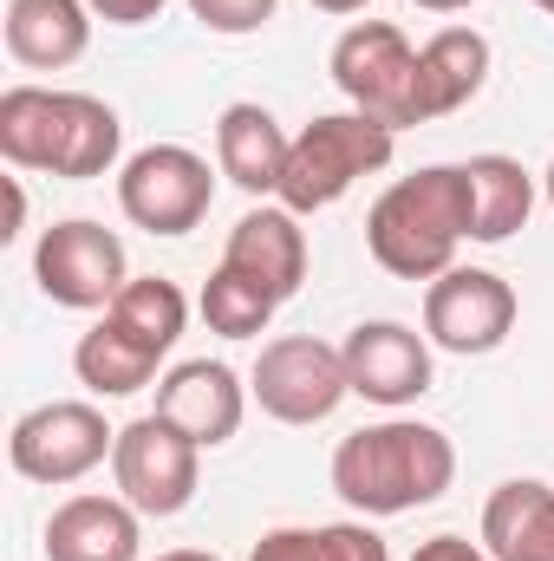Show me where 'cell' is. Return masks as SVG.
I'll return each mask as SVG.
<instances>
[{
  "mask_svg": "<svg viewBox=\"0 0 554 561\" xmlns=\"http://www.w3.org/2000/svg\"><path fill=\"white\" fill-rule=\"evenodd\" d=\"M457 444L424 419H385L339 437L333 450V490L359 516H405L450 490Z\"/></svg>",
  "mask_w": 554,
  "mask_h": 561,
  "instance_id": "obj_1",
  "label": "cell"
},
{
  "mask_svg": "<svg viewBox=\"0 0 554 561\" xmlns=\"http://www.w3.org/2000/svg\"><path fill=\"white\" fill-rule=\"evenodd\" d=\"M463 242H470V176H463V163H424L412 176H399L366 216L372 262L399 280L450 275Z\"/></svg>",
  "mask_w": 554,
  "mask_h": 561,
  "instance_id": "obj_2",
  "label": "cell"
},
{
  "mask_svg": "<svg viewBox=\"0 0 554 561\" xmlns=\"http://www.w3.org/2000/svg\"><path fill=\"white\" fill-rule=\"evenodd\" d=\"M399 150V131L366 118V112H326L313 118L300 138L287 144V170H280V203L293 216H313V209H333L359 176H379Z\"/></svg>",
  "mask_w": 554,
  "mask_h": 561,
  "instance_id": "obj_3",
  "label": "cell"
},
{
  "mask_svg": "<svg viewBox=\"0 0 554 561\" xmlns=\"http://www.w3.org/2000/svg\"><path fill=\"white\" fill-rule=\"evenodd\" d=\"M216 203L209 157L189 144H143L118 170V209L138 222L143 236H189Z\"/></svg>",
  "mask_w": 554,
  "mask_h": 561,
  "instance_id": "obj_4",
  "label": "cell"
},
{
  "mask_svg": "<svg viewBox=\"0 0 554 561\" xmlns=\"http://www.w3.org/2000/svg\"><path fill=\"white\" fill-rule=\"evenodd\" d=\"M249 392L275 424H326L339 412V399H353L346 353L313 340V333H280V340L262 346V359L249 373Z\"/></svg>",
  "mask_w": 554,
  "mask_h": 561,
  "instance_id": "obj_5",
  "label": "cell"
},
{
  "mask_svg": "<svg viewBox=\"0 0 554 561\" xmlns=\"http://www.w3.org/2000/svg\"><path fill=\"white\" fill-rule=\"evenodd\" d=\"M333 85L353 99V112L392 125V131H412V85H417V53L412 39L392 26V20H359L333 39Z\"/></svg>",
  "mask_w": 554,
  "mask_h": 561,
  "instance_id": "obj_6",
  "label": "cell"
},
{
  "mask_svg": "<svg viewBox=\"0 0 554 561\" xmlns=\"http://www.w3.org/2000/svg\"><path fill=\"white\" fill-rule=\"evenodd\" d=\"M112 450H118V431L105 424L99 405H85V399L33 405L26 419L13 424V437H7L13 470H20L26 483H53V490H66V483H79V477H92Z\"/></svg>",
  "mask_w": 554,
  "mask_h": 561,
  "instance_id": "obj_7",
  "label": "cell"
},
{
  "mask_svg": "<svg viewBox=\"0 0 554 561\" xmlns=\"http://www.w3.org/2000/svg\"><path fill=\"white\" fill-rule=\"evenodd\" d=\"M33 280L53 307H79V313H105L118 294H125V242L105 229V222H53L33 249Z\"/></svg>",
  "mask_w": 554,
  "mask_h": 561,
  "instance_id": "obj_8",
  "label": "cell"
},
{
  "mask_svg": "<svg viewBox=\"0 0 554 561\" xmlns=\"http://www.w3.org/2000/svg\"><path fill=\"white\" fill-rule=\"evenodd\" d=\"M112 477H118V496H125L138 516H176V510H189V496H196L203 444H189L176 424H163L150 412V419L118 431Z\"/></svg>",
  "mask_w": 554,
  "mask_h": 561,
  "instance_id": "obj_9",
  "label": "cell"
},
{
  "mask_svg": "<svg viewBox=\"0 0 554 561\" xmlns=\"http://www.w3.org/2000/svg\"><path fill=\"white\" fill-rule=\"evenodd\" d=\"M424 333L443 353H496L516 333V287L489 268H450L424 287Z\"/></svg>",
  "mask_w": 554,
  "mask_h": 561,
  "instance_id": "obj_10",
  "label": "cell"
},
{
  "mask_svg": "<svg viewBox=\"0 0 554 561\" xmlns=\"http://www.w3.org/2000/svg\"><path fill=\"white\" fill-rule=\"evenodd\" d=\"M339 353H346V386L366 405L405 412L430 392V340L412 333L405 320H366L346 333Z\"/></svg>",
  "mask_w": 554,
  "mask_h": 561,
  "instance_id": "obj_11",
  "label": "cell"
},
{
  "mask_svg": "<svg viewBox=\"0 0 554 561\" xmlns=\"http://www.w3.org/2000/svg\"><path fill=\"white\" fill-rule=\"evenodd\" d=\"M249 386H242V373L235 366H222V359H183V366H170L163 379H157V419L176 424L189 444H203V450H216V444H229L242 419H249Z\"/></svg>",
  "mask_w": 554,
  "mask_h": 561,
  "instance_id": "obj_12",
  "label": "cell"
},
{
  "mask_svg": "<svg viewBox=\"0 0 554 561\" xmlns=\"http://www.w3.org/2000/svg\"><path fill=\"white\" fill-rule=\"evenodd\" d=\"M222 268H235L242 280H255L268 300H293L300 280H307V229H300V216H293L287 203L249 209V216L229 229Z\"/></svg>",
  "mask_w": 554,
  "mask_h": 561,
  "instance_id": "obj_13",
  "label": "cell"
},
{
  "mask_svg": "<svg viewBox=\"0 0 554 561\" xmlns=\"http://www.w3.org/2000/svg\"><path fill=\"white\" fill-rule=\"evenodd\" d=\"M143 516L125 496H66L46 523V561H138Z\"/></svg>",
  "mask_w": 554,
  "mask_h": 561,
  "instance_id": "obj_14",
  "label": "cell"
},
{
  "mask_svg": "<svg viewBox=\"0 0 554 561\" xmlns=\"http://www.w3.org/2000/svg\"><path fill=\"white\" fill-rule=\"evenodd\" d=\"M489 79V39L476 26H443L417 46V85H412V112L417 125L463 112Z\"/></svg>",
  "mask_w": 554,
  "mask_h": 561,
  "instance_id": "obj_15",
  "label": "cell"
},
{
  "mask_svg": "<svg viewBox=\"0 0 554 561\" xmlns=\"http://www.w3.org/2000/svg\"><path fill=\"white\" fill-rule=\"evenodd\" d=\"M125 150V125L105 99L92 92H59L53 105V150H46V176H66V183H85V176H105Z\"/></svg>",
  "mask_w": 554,
  "mask_h": 561,
  "instance_id": "obj_16",
  "label": "cell"
},
{
  "mask_svg": "<svg viewBox=\"0 0 554 561\" xmlns=\"http://www.w3.org/2000/svg\"><path fill=\"white\" fill-rule=\"evenodd\" d=\"M92 46L85 0H7V53L33 72H66Z\"/></svg>",
  "mask_w": 554,
  "mask_h": 561,
  "instance_id": "obj_17",
  "label": "cell"
},
{
  "mask_svg": "<svg viewBox=\"0 0 554 561\" xmlns=\"http://www.w3.org/2000/svg\"><path fill=\"white\" fill-rule=\"evenodd\" d=\"M287 144L293 138L275 125V112L242 99V105H229L216 118V170L249 196H275L280 170H287Z\"/></svg>",
  "mask_w": 554,
  "mask_h": 561,
  "instance_id": "obj_18",
  "label": "cell"
},
{
  "mask_svg": "<svg viewBox=\"0 0 554 561\" xmlns=\"http://www.w3.org/2000/svg\"><path fill=\"white\" fill-rule=\"evenodd\" d=\"M483 549L496 561H554V490L509 477L483 503Z\"/></svg>",
  "mask_w": 554,
  "mask_h": 561,
  "instance_id": "obj_19",
  "label": "cell"
},
{
  "mask_svg": "<svg viewBox=\"0 0 554 561\" xmlns=\"http://www.w3.org/2000/svg\"><path fill=\"white\" fill-rule=\"evenodd\" d=\"M470 176V242H509L516 229H529L535 216V176L503 157V150H483L463 163Z\"/></svg>",
  "mask_w": 554,
  "mask_h": 561,
  "instance_id": "obj_20",
  "label": "cell"
},
{
  "mask_svg": "<svg viewBox=\"0 0 554 561\" xmlns=\"http://www.w3.org/2000/svg\"><path fill=\"white\" fill-rule=\"evenodd\" d=\"M157 366H163V353H157L150 340H138L118 313H105V320L79 340V353H72L79 386L99 392V399H131V392H143V386L157 379Z\"/></svg>",
  "mask_w": 554,
  "mask_h": 561,
  "instance_id": "obj_21",
  "label": "cell"
},
{
  "mask_svg": "<svg viewBox=\"0 0 554 561\" xmlns=\"http://www.w3.org/2000/svg\"><path fill=\"white\" fill-rule=\"evenodd\" d=\"M249 561H392V549L366 523H313V529H268Z\"/></svg>",
  "mask_w": 554,
  "mask_h": 561,
  "instance_id": "obj_22",
  "label": "cell"
},
{
  "mask_svg": "<svg viewBox=\"0 0 554 561\" xmlns=\"http://www.w3.org/2000/svg\"><path fill=\"white\" fill-rule=\"evenodd\" d=\"M53 105H59V92H46V85H7L0 92V157L13 170H46Z\"/></svg>",
  "mask_w": 554,
  "mask_h": 561,
  "instance_id": "obj_23",
  "label": "cell"
},
{
  "mask_svg": "<svg viewBox=\"0 0 554 561\" xmlns=\"http://www.w3.org/2000/svg\"><path fill=\"white\" fill-rule=\"evenodd\" d=\"M105 313H118L138 340H150L157 353H170L176 340H183V327H189V300H183V287L163 275H131L125 280V294L105 307Z\"/></svg>",
  "mask_w": 554,
  "mask_h": 561,
  "instance_id": "obj_24",
  "label": "cell"
},
{
  "mask_svg": "<svg viewBox=\"0 0 554 561\" xmlns=\"http://www.w3.org/2000/svg\"><path fill=\"white\" fill-rule=\"evenodd\" d=\"M203 320H209V333H222V340H255V333H268V320H275L280 300H268L255 280H242L235 268H216V275L203 280Z\"/></svg>",
  "mask_w": 554,
  "mask_h": 561,
  "instance_id": "obj_25",
  "label": "cell"
},
{
  "mask_svg": "<svg viewBox=\"0 0 554 561\" xmlns=\"http://www.w3.org/2000/svg\"><path fill=\"white\" fill-rule=\"evenodd\" d=\"M280 0H189V13L209 26V33H229V39H242V33H262L268 20H275Z\"/></svg>",
  "mask_w": 554,
  "mask_h": 561,
  "instance_id": "obj_26",
  "label": "cell"
},
{
  "mask_svg": "<svg viewBox=\"0 0 554 561\" xmlns=\"http://www.w3.org/2000/svg\"><path fill=\"white\" fill-rule=\"evenodd\" d=\"M85 7H92V20H105V26H143V20L163 13V0H85Z\"/></svg>",
  "mask_w": 554,
  "mask_h": 561,
  "instance_id": "obj_27",
  "label": "cell"
},
{
  "mask_svg": "<svg viewBox=\"0 0 554 561\" xmlns=\"http://www.w3.org/2000/svg\"><path fill=\"white\" fill-rule=\"evenodd\" d=\"M412 561H496L483 542H463V536H430V542H417Z\"/></svg>",
  "mask_w": 554,
  "mask_h": 561,
  "instance_id": "obj_28",
  "label": "cell"
},
{
  "mask_svg": "<svg viewBox=\"0 0 554 561\" xmlns=\"http://www.w3.org/2000/svg\"><path fill=\"white\" fill-rule=\"evenodd\" d=\"M313 7H320V13H366L372 0H313Z\"/></svg>",
  "mask_w": 554,
  "mask_h": 561,
  "instance_id": "obj_29",
  "label": "cell"
},
{
  "mask_svg": "<svg viewBox=\"0 0 554 561\" xmlns=\"http://www.w3.org/2000/svg\"><path fill=\"white\" fill-rule=\"evenodd\" d=\"M157 561H222V556H209V549H163Z\"/></svg>",
  "mask_w": 554,
  "mask_h": 561,
  "instance_id": "obj_30",
  "label": "cell"
},
{
  "mask_svg": "<svg viewBox=\"0 0 554 561\" xmlns=\"http://www.w3.org/2000/svg\"><path fill=\"white\" fill-rule=\"evenodd\" d=\"M424 13H463V7H476V0H417Z\"/></svg>",
  "mask_w": 554,
  "mask_h": 561,
  "instance_id": "obj_31",
  "label": "cell"
},
{
  "mask_svg": "<svg viewBox=\"0 0 554 561\" xmlns=\"http://www.w3.org/2000/svg\"><path fill=\"white\" fill-rule=\"evenodd\" d=\"M542 196H549V209H554V163L542 170Z\"/></svg>",
  "mask_w": 554,
  "mask_h": 561,
  "instance_id": "obj_32",
  "label": "cell"
},
{
  "mask_svg": "<svg viewBox=\"0 0 554 561\" xmlns=\"http://www.w3.org/2000/svg\"><path fill=\"white\" fill-rule=\"evenodd\" d=\"M535 7H542V13H549V20H554V0H535Z\"/></svg>",
  "mask_w": 554,
  "mask_h": 561,
  "instance_id": "obj_33",
  "label": "cell"
}]
</instances>
